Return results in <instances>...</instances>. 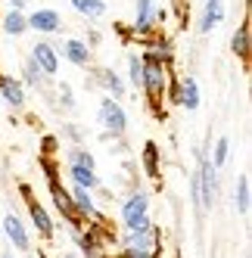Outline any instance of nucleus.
I'll return each mask as SVG.
<instances>
[{
    "instance_id": "f257e3e1",
    "label": "nucleus",
    "mask_w": 252,
    "mask_h": 258,
    "mask_svg": "<svg viewBox=\"0 0 252 258\" xmlns=\"http://www.w3.org/2000/svg\"><path fill=\"white\" fill-rule=\"evenodd\" d=\"M143 78H140V90L147 97V106L153 109V115L162 118V103H165V84H168V66H162L153 50H143Z\"/></svg>"
},
{
    "instance_id": "f03ea898",
    "label": "nucleus",
    "mask_w": 252,
    "mask_h": 258,
    "mask_svg": "<svg viewBox=\"0 0 252 258\" xmlns=\"http://www.w3.org/2000/svg\"><path fill=\"white\" fill-rule=\"evenodd\" d=\"M165 22V10H159L156 0H137V19L131 25V34L134 38H143L147 41L150 34L159 31V25Z\"/></svg>"
},
{
    "instance_id": "7ed1b4c3",
    "label": "nucleus",
    "mask_w": 252,
    "mask_h": 258,
    "mask_svg": "<svg viewBox=\"0 0 252 258\" xmlns=\"http://www.w3.org/2000/svg\"><path fill=\"white\" fill-rule=\"evenodd\" d=\"M196 187H200V206H203V212H209L215 206V199H218V168H215L209 159H203V153H200Z\"/></svg>"
},
{
    "instance_id": "20e7f679",
    "label": "nucleus",
    "mask_w": 252,
    "mask_h": 258,
    "mask_svg": "<svg viewBox=\"0 0 252 258\" xmlns=\"http://www.w3.org/2000/svg\"><path fill=\"white\" fill-rule=\"evenodd\" d=\"M97 121L103 124V131H109L112 137H121V134H124V127H128V115H124L121 103L112 100V97H103V100H100Z\"/></svg>"
},
{
    "instance_id": "39448f33",
    "label": "nucleus",
    "mask_w": 252,
    "mask_h": 258,
    "mask_svg": "<svg viewBox=\"0 0 252 258\" xmlns=\"http://www.w3.org/2000/svg\"><path fill=\"white\" fill-rule=\"evenodd\" d=\"M47 190H50V199H53V206H56V212L66 218V224H72V233H78L84 227V218L75 212V206H72L69 190L62 187L59 180H47Z\"/></svg>"
},
{
    "instance_id": "423d86ee",
    "label": "nucleus",
    "mask_w": 252,
    "mask_h": 258,
    "mask_svg": "<svg viewBox=\"0 0 252 258\" xmlns=\"http://www.w3.org/2000/svg\"><path fill=\"white\" fill-rule=\"evenodd\" d=\"M0 233H4L10 243H13V249H22V252H28L31 249V236H28V227L22 224V218L19 215H7V218H0Z\"/></svg>"
},
{
    "instance_id": "0eeeda50",
    "label": "nucleus",
    "mask_w": 252,
    "mask_h": 258,
    "mask_svg": "<svg viewBox=\"0 0 252 258\" xmlns=\"http://www.w3.org/2000/svg\"><path fill=\"white\" fill-rule=\"evenodd\" d=\"M34 66H38L41 72H44V75L50 78V75H56V72H59V53H56V47H50L47 41H38V44H34L31 47V56H28Z\"/></svg>"
},
{
    "instance_id": "6e6552de",
    "label": "nucleus",
    "mask_w": 252,
    "mask_h": 258,
    "mask_svg": "<svg viewBox=\"0 0 252 258\" xmlns=\"http://www.w3.org/2000/svg\"><path fill=\"white\" fill-rule=\"evenodd\" d=\"M143 215H150V196L147 193H131L128 199L121 202V224L124 227H131L137 218H143Z\"/></svg>"
},
{
    "instance_id": "1a4fd4ad",
    "label": "nucleus",
    "mask_w": 252,
    "mask_h": 258,
    "mask_svg": "<svg viewBox=\"0 0 252 258\" xmlns=\"http://www.w3.org/2000/svg\"><path fill=\"white\" fill-rule=\"evenodd\" d=\"M56 53H62V59H69L72 66H78V69H87V66H91V44H87V41L69 38V41H62V47H59Z\"/></svg>"
},
{
    "instance_id": "9d476101",
    "label": "nucleus",
    "mask_w": 252,
    "mask_h": 258,
    "mask_svg": "<svg viewBox=\"0 0 252 258\" xmlns=\"http://www.w3.org/2000/svg\"><path fill=\"white\" fill-rule=\"evenodd\" d=\"M25 19H28V28L44 31V34H56L62 28V19H59L56 10H34L31 16H25Z\"/></svg>"
},
{
    "instance_id": "9b49d317",
    "label": "nucleus",
    "mask_w": 252,
    "mask_h": 258,
    "mask_svg": "<svg viewBox=\"0 0 252 258\" xmlns=\"http://www.w3.org/2000/svg\"><path fill=\"white\" fill-rule=\"evenodd\" d=\"M0 100H7L13 109L25 106V84L13 75H0Z\"/></svg>"
},
{
    "instance_id": "f8f14e48",
    "label": "nucleus",
    "mask_w": 252,
    "mask_h": 258,
    "mask_svg": "<svg viewBox=\"0 0 252 258\" xmlns=\"http://www.w3.org/2000/svg\"><path fill=\"white\" fill-rule=\"evenodd\" d=\"M25 206H28V215H31V224L38 227V233L44 236V239H50L53 233H56V227H53V221H50V215H47V209L41 206L34 196H28L25 199Z\"/></svg>"
},
{
    "instance_id": "ddd939ff",
    "label": "nucleus",
    "mask_w": 252,
    "mask_h": 258,
    "mask_svg": "<svg viewBox=\"0 0 252 258\" xmlns=\"http://www.w3.org/2000/svg\"><path fill=\"white\" fill-rule=\"evenodd\" d=\"M69 196H72V206H75V212H78L84 221H91V218L100 215L97 206H94V190H84V187H75V183H72Z\"/></svg>"
},
{
    "instance_id": "4468645a",
    "label": "nucleus",
    "mask_w": 252,
    "mask_h": 258,
    "mask_svg": "<svg viewBox=\"0 0 252 258\" xmlns=\"http://www.w3.org/2000/svg\"><path fill=\"white\" fill-rule=\"evenodd\" d=\"M140 162H143V171H147V177L159 180V174H162V150H159L156 140H147V143H143Z\"/></svg>"
},
{
    "instance_id": "2eb2a0df",
    "label": "nucleus",
    "mask_w": 252,
    "mask_h": 258,
    "mask_svg": "<svg viewBox=\"0 0 252 258\" xmlns=\"http://www.w3.org/2000/svg\"><path fill=\"white\" fill-rule=\"evenodd\" d=\"M200 81H196L193 75H187V78H181V103L177 106H184L187 112H196L200 109Z\"/></svg>"
},
{
    "instance_id": "dca6fc26",
    "label": "nucleus",
    "mask_w": 252,
    "mask_h": 258,
    "mask_svg": "<svg viewBox=\"0 0 252 258\" xmlns=\"http://www.w3.org/2000/svg\"><path fill=\"white\" fill-rule=\"evenodd\" d=\"M221 19H224V0H206L203 19H200V31L209 34L215 25H221Z\"/></svg>"
},
{
    "instance_id": "f3484780",
    "label": "nucleus",
    "mask_w": 252,
    "mask_h": 258,
    "mask_svg": "<svg viewBox=\"0 0 252 258\" xmlns=\"http://www.w3.org/2000/svg\"><path fill=\"white\" fill-rule=\"evenodd\" d=\"M97 84L106 87V97H112V100H121L124 97V81L115 75L112 69H100L97 72Z\"/></svg>"
},
{
    "instance_id": "a211bd4d",
    "label": "nucleus",
    "mask_w": 252,
    "mask_h": 258,
    "mask_svg": "<svg viewBox=\"0 0 252 258\" xmlns=\"http://www.w3.org/2000/svg\"><path fill=\"white\" fill-rule=\"evenodd\" d=\"M69 177L75 187H84V190H97L100 187V177H97V168H81V165H69Z\"/></svg>"
},
{
    "instance_id": "6ab92c4d",
    "label": "nucleus",
    "mask_w": 252,
    "mask_h": 258,
    "mask_svg": "<svg viewBox=\"0 0 252 258\" xmlns=\"http://www.w3.org/2000/svg\"><path fill=\"white\" fill-rule=\"evenodd\" d=\"M230 50H233V56H240L243 62L249 59V50H252V41H249V22H240L237 31H233V38H230Z\"/></svg>"
},
{
    "instance_id": "aec40b11",
    "label": "nucleus",
    "mask_w": 252,
    "mask_h": 258,
    "mask_svg": "<svg viewBox=\"0 0 252 258\" xmlns=\"http://www.w3.org/2000/svg\"><path fill=\"white\" fill-rule=\"evenodd\" d=\"M72 10L81 13L84 19H100V16H106V4L103 0H69Z\"/></svg>"
},
{
    "instance_id": "412c9836",
    "label": "nucleus",
    "mask_w": 252,
    "mask_h": 258,
    "mask_svg": "<svg viewBox=\"0 0 252 258\" xmlns=\"http://www.w3.org/2000/svg\"><path fill=\"white\" fill-rule=\"evenodd\" d=\"M233 206H237V212H240L243 218H246L249 209H252V187H249V177H246V174L237 180V196H233Z\"/></svg>"
},
{
    "instance_id": "4be33fe9",
    "label": "nucleus",
    "mask_w": 252,
    "mask_h": 258,
    "mask_svg": "<svg viewBox=\"0 0 252 258\" xmlns=\"http://www.w3.org/2000/svg\"><path fill=\"white\" fill-rule=\"evenodd\" d=\"M4 31H7V34H13V38H19V34H25V31H28V19H25L19 10H10V13L4 16Z\"/></svg>"
},
{
    "instance_id": "5701e85b",
    "label": "nucleus",
    "mask_w": 252,
    "mask_h": 258,
    "mask_svg": "<svg viewBox=\"0 0 252 258\" xmlns=\"http://www.w3.org/2000/svg\"><path fill=\"white\" fill-rule=\"evenodd\" d=\"M69 165H81V168H97L94 153L81 150V146H72V150H69Z\"/></svg>"
},
{
    "instance_id": "b1692460",
    "label": "nucleus",
    "mask_w": 252,
    "mask_h": 258,
    "mask_svg": "<svg viewBox=\"0 0 252 258\" xmlns=\"http://www.w3.org/2000/svg\"><path fill=\"white\" fill-rule=\"evenodd\" d=\"M227 156H230V140L227 137H218V140H215V150H212V165H215V168H221V165L227 162Z\"/></svg>"
},
{
    "instance_id": "393cba45",
    "label": "nucleus",
    "mask_w": 252,
    "mask_h": 258,
    "mask_svg": "<svg viewBox=\"0 0 252 258\" xmlns=\"http://www.w3.org/2000/svg\"><path fill=\"white\" fill-rule=\"evenodd\" d=\"M22 75H25V84H31V87H41V84H44V78H47V75H44V72H41L38 66H34L31 59H25Z\"/></svg>"
},
{
    "instance_id": "a878e982",
    "label": "nucleus",
    "mask_w": 252,
    "mask_h": 258,
    "mask_svg": "<svg viewBox=\"0 0 252 258\" xmlns=\"http://www.w3.org/2000/svg\"><path fill=\"white\" fill-rule=\"evenodd\" d=\"M140 78H143V59L128 56V81H131V87H140Z\"/></svg>"
},
{
    "instance_id": "bb28decb",
    "label": "nucleus",
    "mask_w": 252,
    "mask_h": 258,
    "mask_svg": "<svg viewBox=\"0 0 252 258\" xmlns=\"http://www.w3.org/2000/svg\"><path fill=\"white\" fill-rule=\"evenodd\" d=\"M165 103L171 106L181 103V78H171V72H168V84H165Z\"/></svg>"
},
{
    "instance_id": "cd10ccee",
    "label": "nucleus",
    "mask_w": 252,
    "mask_h": 258,
    "mask_svg": "<svg viewBox=\"0 0 252 258\" xmlns=\"http://www.w3.org/2000/svg\"><path fill=\"white\" fill-rule=\"evenodd\" d=\"M56 153H59V137H53V134H44V137H41V156L53 159Z\"/></svg>"
},
{
    "instance_id": "c85d7f7f",
    "label": "nucleus",
    "mask_w": 252,
    "mask_h": 258,
    "mask_svg": "<svg viewBox=\"0 0 252 258\" xmlns=\"http://www.w3.org/2000/svg\"><path fill=\"white\" fill-rule=\"evenodd\" d=\"M38 165H41V171L47 174V180H59V165L53 162V159H47V156H41L38 159Z\"/></svg>"
},
{
    "instance_id": "c756f323",
    "label": "nucleus",
    "mask_w": 252,
    "mask_h": 258,
    "mask_svg": "<svg viewBox=\"0 0 252 258\" xmlns=\"http://www.w3.org/2000/svg\"><path fill=\"white\" fill-rule=\"evenodd\" d=\"M59 100H62V106H66V109H72V106H75V97H72V87H69L66 81L59 84Z\"/></svg>"
},
{
    "instance_id": "7c9ffc66",
    "label": "nucleus",
    "mask_w": 252,
    "mask_h": 258,
    "mask_svg": "<svg viewBox=\"0 0 252 258\" xmlns=\"http://www.w3.org/2000/svg\"><path fill=\"white\" fill-rule=\"evenodd\" d=\"M19 193H22L25 199H28V196H34V190H31V183H25V180H22V183H19Z\"/></svg>"
},
{
    "instance_id": "2f4dec72",
    "label": "nucleus",
    "mask_w": 252,
    "mask_h": 258,
    "mask_svg": "<svg viewBox=\"0 0 252 258\" xmlns=\"http://www.w3.org/2000/svg\"><path fill=\"white\" fill-rule=\"evenodd\" d=\"M66 134H69V137H72V140H78V137H81V131H78V127H72V124H69V127H66Z\"/></svg>"
},
{
    "instance_id": "473e14b6",
    "label": "nucleus",
    "mask_w": 252,
    "mask_h": 258,
    "mask_svg": "<svg viewBox=\"0 0 252 258\" xmlns=\"http://www.w3.org/2000/svg\"><path fill=\"white\" fill-rule=\"evenodd\" d=\"M10 4H13V10H19V13H22V7H25V0H10Z\"/></svg>"
},
{
    "instance_id": "72a5a7b5",
    "label": "nucleus",
    "mask_w": 252,
    "mask_h": 258,
    "mask_svg": "<svg viewBox=\"0 0 252 258\" xmlns=\"http://www.w3.org/2000/svg\"><path fill=\"white\" fill-rule=\"evenodd\" d=\"M147 258H162V252H153V255H147Z\"/></svg>"
},
{
    "instance_id": "f704fd0d",
    "label": "nucleus",
    "mask_w": 252,
    "mask_h": 258,
    "mask_svg": "<svg viewBox=\"0 0 252 258\" xmlns=\"http://www.w3.org/2000/svg\"><path fill=\"white\" fill-rule=\"evenodd\" d=\"M0 258H13V252H4V255H0Z\"/></svg>"
},
{
    "instance_id": "c9c22d12",
    "label": "nucleus",
    "mask_w": 252,
    "mask_h": 258,
    "mask_svg": "<svg viewBox=\"0 0 252 258\" xmlns=\"http://www.w3.org/2000/svg\"><path fill=\"white\" fill-rule=\"evenodd\" d=\"M66 258H75V255H66Z\"/></svg>"
},
{
    "instance_id": "e433bc0d",
    "label": "nucleus",
    "mask_w": 252,
    "mask_h": 258,
    "mask_svg": "<svg viewBox=\"0 0 252 258\" xmlns=\"http://www.w3.org/2000/svg\"><path fill=\"white\" fill-rule=\"evenodd\" d=\"M174 258H181V255H174Z\"/></svg>"
}]
</instances>
